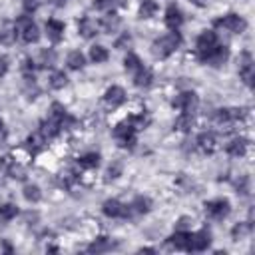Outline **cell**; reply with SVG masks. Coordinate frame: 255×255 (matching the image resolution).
I'll return each instance as SVG.
<instances>
[{"instance_id":"cell-20","label":"cell","mask_w":255,"mask_h":255,"mask_svg":"<svg viewBox=\"0 0 255 255\" xmlns=\"http://www.w3.org/2000/svg\"><path fill=\"white\" fill-rule=\"evenodd\" d=\"M16 36H18V32H16L14 24H10V22H2L0 24V44L10 46V44L16 42Z\"/></svg>"},{"instance_id":"cell-44","label":"cell","mask_w":255,"mask_h":255,"mask_svg":"<svg viewBox=\"0 0 255 255\" xmlns=\"http://www.w3.org/2000/svg\"><path fill=\"white\" fill-rule=\"evenodd\" d=\"M4 137H6V128H4V122L0 118V139H4Z\"/></svg>"},{"instance_id":"cell-12","label":"cell","mask_w":255,"mask_h":255,"mask_svg":"<svg viewBox=\"0 0 255 255\" xmlns=\"http://www.w3.org/2000/svg\"><path fill=\"white\" fill-rule=\"evenodd\" d=\"M102 209H104V215H108V217H129L131 213H129V207L128 205H124L122 201H118V199H108V201H104V205H102Z\"/></svg>"},{"instance_id":"cell-36","label":"cell","mask_w":255,"mask_h":255,"mask_svg":"<svg viewBox=\"0 0 255 255\" xmlns=\"http://www.w3.org/2000/svg\"><path fill=\"white\" fill-rule=\"evenodd\" d=\"M66 84H68V76H66L64 72H54V74L50 76V86H52L54 90H62Z\"/></svg>"},{"instance_id":"cell-4","label":"cell","mask_w":255,"mask_h":255,"mask_svg":"<svg viewBox=\"0 0 255 255\" xmlns=\"http://www.w3.org/2000/svg\"><path fill=\"white\" fill-rule=\"evenodd\" d=\"M219 44V40H217V34L213 32V30H203L199 36H197V42H195V52H197V58L203 62L207 56H209V52L215 48Z\"/></svg>"},{"instance_id":"cell-39","label":"cell","mask_w":255,"mask_h":255,"mask_svg":"<svg viewBox=\"0 0 255 255\" xmlns=\"http://www.w3.org/2000/svg\"><path fill=\"white\" fill-rule=\"evenodd\" d=\"M249 231H251V225H249V223H239V225H235V227H233V239H235V241H239V239H241V237H245Z\"/></svg>"},{"instance_id":"cell-32","label":"cell","mask_w":255,"mask_h":255,"mask_svg":"<svg viewBox=\"0 0 255 255\" xmlns=\"http://www.w3.org/2000/svg\"><path fill=\"white\" fill-rule=\"evenodd\" d=\"M108 50L104 48V46H100V44H96V46H92L90 48V58H92V62H96V64H102V62H106L108 60Z\"/></svg>"},{"instance_id":"cell-11","label":"cell","mask_w":255,"mask_h":255,"mask_svg":"<svg viewBox=\"0 0 255 255\" xmlns=\"http://www.w3.org/2000/svg\"><path fill=\"white\" fill-rule=\"evenodd\" d=\"M50 118H54V120L60 124L62 129H68V128H72V126L76 124V120L68 114V110H66L62 104H58V102L52 104V108H50Z\"/></svg>"},{"instance_id":"cell-7","label":"cell","mask_w":255,"mask_h":255,"mask_svg":"<svg viewBox=\"0 0 255 255\" xmlns=\"http://www.w3.org/2000/svg\"><path fill=\"white\" fill-rule=\"evenodd\" d=\"M205 213H207V217H211V219H225L227 215H229V211H231V203L227 201V199H223V197H219V199H211V201H205Z\"/></svg>"},{"instance_id":"cell-16","label":"cell","mask_w":255,"mask_h":255,"mask_svg":"<svg viewBox=\"0 0 255 255\" xmlns=\"http://www.w3.org/2000/svg\"><path fill=\"white\" fill-rule=\"evenodd\" d=\"M64 30H66L64 22H60V20H56V18H50V20L46 22V34H48V38H50L52 42H60V40L64 38Z\"/></svg>"},{"instance_id":"cell-23","label":"cell","mask_w":255,"mask_h":255,"mask_svg":"<svg viewBox=\"0 0 255 255\" xmlns=\"http://www.w3.org/2000/svg\"><path fill=\"white\" fill-rule=\"evenodd\" d=\"M78 32H80L84 38H92V36L98 34V24H96L90 16H84V18H80V22H78Z\"/></svg>"},{"instance_id":"cell-13","label":"cell","mask_w":255,"mask_h":255,"mask_svg":"<svg viewBox=\"0 0 255 255\" xmlns=\"http://www.w3.org/2000/svg\"><path fill=\"white\" fill-rule=\"evenodd\" d=\"M227 58H229V48L225 44H217L203 62L209 64V66H213V68H219V66H223L227 62Z\"/></svg>"},{"instance_id":"cell-41","label":"cell","mask_w":255,"mask_h":255,"mask_svg":"<svg viewBox=\"0 0 255 255\" xmlns=\"http://www.w3.org/2000/svg\"><path fill=\"white\" fill-rule=\"evenodd\" d=\"M40 2H42V0H22V6H24V10L30 14V12H36V10H38Z\"/></svg>"},{"instance_id":"cell-26","label":"cell","mask_w":255,"mask_h":255,"mask_svg":"<svg viewBox=\"0 0 255 255\" xmlns=\"http://www.w3.org/2000/svg\"><path fill=\"white\" fill-rule=\"evenodd\" d=\"M173 128L181 133H187L191 128H193V114H187V112H181L173 124Z\"/></svg>"},{"instance_id":"cell-40","label":"cell","mask_w":255,"mask_h":255,"mask_svg":"<svg viewBox=\"0 0 255 255\" xmlns=\"http://www.w3.org/2000/svg\"><path fill=\"white\" fill-rule=\"evenodd\" d=\"M129 44H131V36H129L128 32H126V34H122V36L116 40V48H118V50H124V48H126V46H129Z\"/></svg>"},{"instance_id":"cell-2","label":"cell","mask_w":255,"mask_h":255,"mask_svg":"<svg viewBox=\"0 0 255 255\" xmlns=\"http://www.w3.org/2000/svg\"><path fill=\"white\" fill-rule=\"evenodd\" d=\"M14 26H16L18 36H20L26 44H34V42L40 40V30H38L36 22H34L30 16H20V18H16Z\"/></svg>"},{"instance_id":"cell-25","label":"cell","mask_w":255,"mask_h":255,"mask_svg":"<svg viewBox=\"0 0 255 255\" xmlns=\"http://www.w3.org/2000/svg\"><path fill=\"white\" fill-rule=\"evenodd\" d=\"M44 145H46V137H44L40 131L30 133V135H28V139H26V147H28L32 153L42 151V149H44Z\"/></svg>"},{"instance_id":"cell-14","label":"cell","mask_w":255,"mask_h":255,"mask_svg":"<svg viewBox=\"0 0 255 255\" xmlns=\"http://www.w3.org/2000/svg\"><path fill=\"white\" fill-rule=\"evenodd\" d=\"M181 24H183V12L179 10V6L169 4L165 8V26L169 30H179Z\"/></svg>"},{"instance_id":"cell-37","label":"cell","mask_w":255,"mask_h":255,"mask_svg":"<svg viewBox=\"0 0 255 255\" xmlns=\"http://www.w3.org/2000/svg\"><path fill=\"white\" fill-rule=\"evenodd\" d=\"M16 215H18V207H16L14 203H4V205H0V217H2L4 221L14 219Z\"/></svg>"},{"instance_id":"cell-43","label":"cell","mask_w":255,"mask_h":255,"mask_svg":"<svg viewBox=\"0 0 255 255\" xmlns=\"http://www.w3.org/2000/svg\"><path fill=\"white\" fill-rule=\"evenodd\" d=\"M112 2H114V0H94V6L100 8V10H106V8L112 6Z\"/></svg>"},{"instance_id":"cell-21","label":"cell","mask_w":255,"mask_h":255,"mask_svg":"<svg viewBox=\"0 0 255 255\" xmlns=\"http://www.w3.org/2000/svg\"><path fill=\"white\" fill-rule=\"evenodd\" d=\"M151 82H153V74H151L149 68L141 66L137 72H133V84H135L137 88H149Z\"/></svg>"},{"instance_id":"cell-29","label":"cell","mask_w":255,"mask_h":255,"mask_svg":"<svg viewBox=\"0 0 255 255\" xmlns=\"http://www.w3.org/2000/svg\"><path fill=\"white\" fill-rule=\"evenodd\" d=\"M36 64H38V68H52L54 66V62H56V54H54V50H42L40 52V56H38V60H34Z\"/></svg>"},{"instance_id":"cell-15","label":"cell","mask_w":255,"mask_h":255,"mask_svg":"<svg viewBox=\"0 0 255 255\" xmlns=\"http://www.w3.org/2000/svg\"><path fill=\"white\" fill-rule=\"evenodd\" d=\"M104 102H106L108 106H112V108L122 106V104L126 102V92H124V88H120V86L108 88L106 94H104Z\"/></svg>"},{"instance_id":"cell-9","label":"cell","mask_w":255,"mask_h":255,"mask_svg":"<svg viewBox=\"0 0 255 255\" xmlns=\"http://www.w3.org/2000/svg\"><path fill=\"white\" fill-rule=\"evenodd\" d=\"M241 118H243V110H237V108H221V110H215L213 114V120L219 126H233Z\"/></svg>"},{"instance_id":"cell-30","label":"cell","mask_w":255,"mask_h":255,"mask_svg":"<svg viewBox=\"0 0 255 255\" xmlns=\"http://www.w3.org/2000/svg\"><path fill=\"white\" fill-rule=\"evenodd\" d=\"M66 62H68V68H70V70H82L84 64H86V58H84L82 52L74 50V52L68 54V60H66Z\"/></svg>"},{"instance_id":"cell-22","label":"cell","mask_w":255,"mask_h":255,"mask_svg":"<svg viewBox=\"0 0 255 255\" xmlns=\"http://www.w3.org/2000/svg\"><path fill=\"white\" fill-rule=\"evenodd\" d=\"M120 24H122L120 16L112 12V14H106V16L102 18V22H100V30H102L104 34H112V32H116V30L120 28Z\"/></svg>"},{"instance_id":"cell-17","label":"cell","mask_w":255,"mask_h":255,"mask_svg":"<svg viewBox=\"0 0 255 255\" xmlns=\"http://www.w3.org/2000/svg\"><path fill=\"white\" fill-rule=\"evenodd\" d=\"M46 139H52V137H56L60 131H62V128H60V124L54 120V118H46V120H42L40 122V129H38Z\"/></svg>"},{"instance_id":"cell-28","label":"cell","mask_w":255,"mask_h":255,"mask_svg":"<svg viewBox=\"0 0 255 255\" xmlns=\"http://www.w3.org/2000/svg\"><path fill=\"white\" fill-rule=\"evenodd\" d=\"M78 163H80V167H84V169H94V167L100 165V153H96V151L84 153L82 157H78Z\"/></svg>"},{"instance_id":"cell-35","label":"cell","mask_w":255,"mask_h":255,"mask_svg":"<svg viewBox=\"0 0 255 255\" xmlns=\"http://www.w3.org/2000/svg\"><path fill=\"white\" fill-rule=\"evenodd\" d=\"M124 66H126L128 72H137L143 64H141V60H139L135 54H128V56L124 58Z\"/></svg>"},{"instance_id":"cell-3","label":"cell","mask_w":255,"mask_h":255,"mask_svg":"<svg viewBox=\"0 0 255 255\" xmlns=\"http://www.w3.org/2000/svg\"><path fill=\"white\" fill-rule=\"evenodd\" d=\"M135 128L128 122V120H124V122H120L116 128H114V137L120 141V145L122 147H128V149H131L133 145H135V141H137V137H135Z\"/></svg>"},{"instance_id":"cell-1","label":"cell","mask_w":255,"mask_h":255,"mask_svg":"<svg viewBox=\"0 0 255 255\" xmlns=\"http://www.w3.org/2000/svg\"><path fill=\"white\" fill-rule=\"evenodd\" d=\"M179 46H181V36H179V32H177V30H171L169 34H165V36L157 38V40L151 44V52H153V56H155V58L163 60V58L171 56Z\"/></svg>"},{"instance_id":"cell-6","label":"cell","mask_w":255,"mask_h":255,"mask_svg":"<svg viewBox=\"0 0 255 255\" xmlns=\"http://www.w3.org/2000/svg\"><path fill=\"white\" fill-rule=\"evenodd\" d=\"M239 78L243 80V84L247 88H253V80H255V64H253V56L249 52H243L239 56Z\"/></svg>"},{"instance_id":"cell-24","label":"cell","mask_w":255,"mask_h":255,"mask_svg":"<svg viewBox=\"0 0 255 255\" xmlns=\"http://www.w3.org/2000/svg\"><path fill=\"white\" fill-rule=\"evenodd\" d=\"M227 153L229 155H233V157H241V155H245V151H247V139H243V137H235V139H231L229 143H227Z\"/></svg>"},{"instance_id":"cell-33","label":"cell","mask_w":255,"mask_h":255,"mask_svg":"<svg viewBox=\"0 0 255 255\" xmlns=\"http://www.w3.org/2000/svg\"><path fill=\"white\" fill-rule=\"evenodd\" d=\"M128 122L135 128V131H139V129H145V128H147L149 118H147L145 114H135V116H129V118H128Z\"/></svg>"},{"instance_id":"cell-38","label":"cell","mask_w":255,"mask_h":255,"mask_svg":"<svg viewBox=\"0 0 255 255\" xmlns=\"http://www.w3.org/2000/svg\"><path fill=\"white\" fill-rule=\"evenodd\" d=\"M24 197H26L28 201H32V203L40 201V197H42L40 187H38V185H26V187H24Z\"/></svg>"},{"instance_id":"cell-34","label":"cell","mask_w":255,"mask_h":255,"mask_svg":"<svg viewBox=\"0 0 255 255\" xmlns=\"http://www.w3.org/2000/svg\"><path fill=\"white\" fill-rule=\"evenodd\" d=\"M110 247H112V243H110L108 237H98V239L88 247V251H90V253H102V251H108Z\"/></svg>"},{"instance_id":"cell-19","label":"cell","mask_w":255,"mask_h":255,"mask_svg":"<svg viewBox=\"0 0 255 255\" xmlns=\"http://www.w3.org/2000/svg\"><path fill=\"white\" fill-rule=\"evenodd\" d=\"M167 243H169L171 247L179 249V251H187V245H189V231L177 229V231L167 239Z\"/></svg>"},{"instance_id":"cell-27","label":"cell","mask_w":255,"mask_h":255,"mask_svg":"<svg viewBox=\"0 0 255 255\" xmlns=\"http://www.w3.org/2000/svg\"><path fill=\"white\" fill-rule=\"evenodd\" d=\"M128 207H129V213H147L151 209V201H149V197L137 195Z\"/></svg>"},{"instance_id":"cell-8","label":"cell","mask_w":255,"mask_h":255,"mask_svg":"<svg viewBox=\"0 0 255 255\" xmlns=\"http://www.w3.org/2000/svg\"><path fill=\"white\" fill-rule=\"evenodd\" d=\"M171 106L177 108L179 112L193 114V112L197 110V106H199V98H197L195 92H181V94H177V96L173 98Z\"/></svg>"},{"instance_id":"cell-31","label":"cell","mask_w":255,"mask_h":255,"mask_svg":"<svg viewBox=\"0 0 255 255\" xmlns=\"http://www.w3.org/2000/svg\"><path fill=\"white\" fill-rule=\"evenodd\" d=\"M157 12V2L155 0H143L139 4V18H153Z\"/></svg>"},{"instance_id":"cell-5","label":"cell","mask_w":255,"mask_h":255,"mask_svg":"<svg viewBox=\"0 0 255 255\" xmlns=\"http://www.w3.org/2000/svg\"><path fill=\"white\" fill-rule=\"evenodd\" d=\"M215 26H217V28H223V30H227V32H233V34H241V32H245L247 22H245L243 16L231 12V14H225V16H221V18H217V20H215Z\"/></svg>"},{"instance_id":"cell-18","label":"cell","mask_w":255,"mask_h":255,"mask_svg":"<svg viewBox=\"0 0 255 255\" xmlns=\"http://www.w3.org/2000/svg\"><path fill=\"white\" fill-rule=\"evenodd\" d=\"M197 147L201 149V153H213L215 151V147H217V139H215V135L211 133V131H203V133H199L197 135Z\"/></svg>"},{"instance_id":"cell-42","label":"cell","mask_w":255,"mask_h":255,"mask_svg":"<svg viewBox=\"0 0 255 255\" xmlns=\"http://www.w3.org/2000/svg\"><path fill=\"white\" fill-rule=\"evenodd\" d=\"M8 72V58L4 54H0V78Z\"/></svg>"},{"instance_id":"cell-10","label":"cell","mask_w":255,"mask_h":255,"mask_svg":"<svg viewBox=\"0 0 255 255\" xmlns=\"http://www.w3.org/2000/svg\"><path fill=\"white\" fill-rule=\"evenodd\" d=\"M209 245H211V233L207 229H199L195 233H189L187 251H205Z\"/></svg>"}]
</instances>
